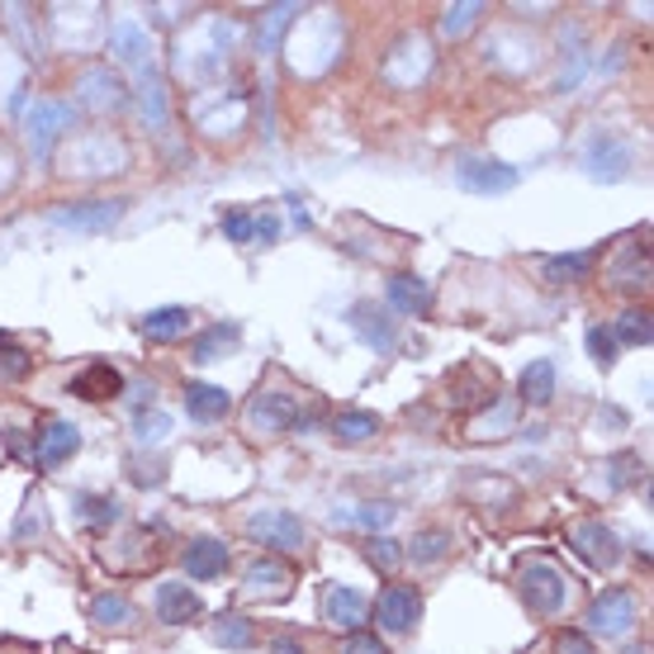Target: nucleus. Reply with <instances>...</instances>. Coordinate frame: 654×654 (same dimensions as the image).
Returning <instances> with one entry per match:
<instances>
[{
  "mask_svg": "<svg viewBox=\"0 0 654 654\" xmlns=\"http://www.w3.org/2000/svg\"><path fill=\"white\" fill-rule=\"evenodd\" d=\"M517 593H522V602L532 612L555 617V612H565V602H569V579L550 560H522V569H517Z\"/></svg>",
  "mask_w": 654,
  "mask_h": 654,
  "instance_id": "f257e3e1",
  "label": "nucleus"
},
{
  "mask_svg": "<svg viewBox=\"0 0 654 654\" xmlns=\"http://www.w3.org/2000/svg\"><path fill=\"white\" fill-rule=\"evenodd\" d=\"M247 536H257L261 546L270 550H304V522H299L294 513H285V507H261V513L247 517Z\"/></svg>",
  "mask_w": 654,
  "mask_h": 654,
  "instance_id": "f03ea898",
  "label": "nucleus"
},
{
  "mask_svg": "<svg viewBox=\"0 0 654 654\" xmlns=\"http://www.w3.org/2000/svg\"><path fill=\"white\" fill-rule=\"evenodd\" d=\"M247 427L257 437H280V432H294L299 427V398L294 394H257L247 404Z\"/></svg>",
  "mask_w": 654,
  "mask_h": 654,
  "instance_id": "7ed1b4c3",
  "label": "nucleus"
},
{
  "mask_svg": "<svg viewBox=\"0 0 654 654\" xmlns=\"http://www.w3.org/2000/svg\"><path fill=\"white\" fill-rule=\"evenodd\" d=\"M569 546L579 550V560H588L593 569H612L621 560V540L612 526H602L598 517H588V522H573L569 526Z\"/></svg>",
  "mask_w": 654,
  "mask_h": 654,
  "instance_id": "20e7f679",
  "label": "nucleus"
},
{
  "mask_svg": "<svg viewBox=\"0 0 654 654\" xmlns=\"http://www.w3.org/2000/svg\"><path fill=\"white\" fill-rule=\"evenodd\" d=\"M375 617H379V626H385L389 635H408L412 626H418V617H422V593H418V588H408V583H389L385 593H379V602H375Z\"/></svg>",
  "mask_w": 654,
  "mask_h": 654,
  "instance_id": "39448f33",
  "label": "nucleus"
},
{
  "mask_svg": "<svg viewBox=\"0 0 654 654\" xmlns=\"http://www.w3.org/2000/svg\"><path fill=\"white\" fill-rule=\"evenodd\" d=\"M635 621V598L626 588H608L602 598H593V608H588V631L593 635H626Z\"/></svg>",
  "mask_w": 654,
  "mask_h": 654,
  "instance_id": "423d86ee",
  "label": "nucleus"
},
{
  "mask_svg": "<svg viewBox=\"0 0 654 654\" xmlns=\"http://www.w3.org/2000/svg\"><path fill=\"white\" fill-rule=\"evenodd\" d=\"M455 181L470 190V195H507L522 175L517 167H503V162H474V157H465V162L455 167Z\"/></svg>",
  "mask_w": 654,
  "mask_h": 654,
  "instance_id": "0eeeda50",
  "label": "nucleus"
},
{
  "mask_svg": "<svg viewBox=\"0 0 654 654\" xmlns=\"http://www.w3.org/2000/svg\"><path fill=\"white\" fill-rule=\"evenodd\" d=\"M72 124V105H57V100H34V109H29V138H34V152L47 157V148H53V138Z\"/></svg>",
  "mask_w": 654,
  "mask_h": 654,
  "instance_id": "6e6552de",
  "label": "nucleus"
},
{
  "mask_svg": "<svg viewBox=\"0 0 654 654\" xmlns=\"http://www.w3.org/2000/svg\"><path fill=\"white\" fill-rule=\"evenodd\" d=\"M290 583H294V573L276 565V560H257L247 573H243V588H247V598H261V602H280V598H290Z\"/></svg>",
  "mask_w": 654,
  "mask_h": 654,
  "instance_id": "1a4fd4ad",
  "label": "nucleus"
},
{
  "mask_svg": "<svg viewBox=\"0 0 654 654\" xmlns=\"http://www.w3.org/2000/svg\"><path fill=\"white\" fill-rule=\"evenodd\" d=\"M223 233H228L233 243H243V247H270L280 237V223L270 218V214H243V210H233V214H223Z\"/></svg>",
  "mask_w": 654,
  "mask_h": 654,
  "instance_id": "9d476101",
  "label": "nucleus"
},
{
  "mask_svg": "<svg viewBox=\"0 0 654 654\" xmlns=\"http://www.w3.org/2000/svg\"><path fill=\"white\" fill-rule=\"evenodd\" d=\"M119 218H124V200H86V204H72V210H53V223H62V228H109Z\"/></svg>",
  "mask_w": 654,
  "mask_h": 654,
  "instance_id": "9b49d317",
  "label": "nucleus"
},
{
  "mask_svg": "<svg viewBox=\"0 0 654 654\" xmlns=\"http://www.w3.org/2000/svg\"><path fill=\"white\" fill-rule=\"evenodd\" d=\"M228 569V546L223 540H214V536H200L195 546H185V573L195 583H210V579H218V573Z\"/></svg>",
  "mask_w": 654,
  "mask_h": 654,
  "instance_id": "f8f14e48",
  "label": "nucleus"
},
{
  "mask_svg": "<svg viewBox=\"0 0 654 654\" xmlns=\"http://www.w3.org/2000/svg\"><path fill=\"white\" fill-rule=\"evenodd\" d=\"M72 394L86 398V404H100V398H119V394H124V375L115 371V365L95 361V365H86V371L72 379Z\"/></svg>",
  "mask_w": 654,
  "mask_h": 654,
  "instance_id": "ddd939ff",
  "label": "nucleus"
},
{
  "mask_svg": "<svg viewBox=\"0 0 654 654\" xmlns=\"http://www.w3.org/2000/svg\"><path fill=\"white\" fill-rule=\"evenodd\" d=\"M626 167H631V148H626V142H617L612 133H598L593 142H588V171H593L598 181H617Z\"/></svg>",
  "mask_w": 654,
  "mask_h": 654,
  "instance_id": "4468645a",
  "label": "nucleus"
},
{
  "mask_svg": "<svg viewBox=\"0 0 654 654\" xmlns=\"http://www.w3.org/2000/svg\"><path fill=\"white\" fill-rule=\"evenodd\" d=\"M346 323L361 332L365 346H375V351H394V323L385 318V309H375V304H371V299H365V304H351Z\"/></svg>",
  "mask_w": 654,
  "mask_h": 654,
  "instance_id": "2eb2a0df",
  "label": "nucleus"
},
{
  "mask_svg": "<svg viewBox=\"0 0 654 654\" xmlns=\"http://www.w3.org/2000/svg\"><path fill=\"white\" fill-rule=\"evenodd\" d=\"M157 617H162L167 626H185V621L200 617V593L185 583H162L157 588Z\"/></svg>",
  "mask_w": 654,
  "mask_h": 654,
  "instance_id": "dca6fc26",
  "label": "nucleus"
},
{
  "mask_svg": "<svg viewBox=\"0 0 654 654\" xmlns=\"http://www.w3.org/2000/svg\"><path fill=\"white\" fill-rule=\"evenodd\" d=\"M389 304L398 313L422 318L427 309H432V285L418 280V276H408V270H398V276H389Z\"/></svg>",
  "mask_w": 654,
  "mask_h": 654,
  "instance_id": "f3484780",
  "label": "nucleus"
},
{
  "mask_svg": "<svg viewBox=\"0 0 654 654\" xmlns=\"http://www.w3.org/2000/svg\"><path fill=\"white\" fill-rule=\"evenodd\" d=\"M185 412L190 418H200V422H223L233 412V398L223 394L218 385H185Z\"/></svg>",
  "mask_w": 654,
  "mask_h": 654,
  "instance_id": "a211bd4d",
  "label": "nucleus"
},
{
  "mask_svg": "<svg viewBox=\"0 0 654 654\" xmlns=\"http://www.w3.org/2000/svg\"><path fill=\"white\" fill-rule=\"evenodd\" d=\"M109 47L119 53V62H129V67H138L142 76L152 72V43H148V34H142V29L115 24V29H109Z\"/></svg>",
  "mask_w": 654,
  "mask_h": 654,
  "instance_id": "6ab92c4d",
  "label": "nucleus"
},
{
  "mask_svg": "<svg viewBox=\"0 0 654 654\" xmlns=\"http://www.w3.org/2000/svg\"><path fill=\"white\" fill-rule=\"evenodd\" d=\"M82 100L90 105V109H124V100H129V95H124V82L115 72H105V67H90L86 76H82Z\"/></svg>",
  "mask_w": 654,
  "mask_h": 654,
  "instance_id": "aec40b11",
  "label": "nucleus"
},
{
  "mask_svg": "<svg viewBox=\"0 0 654 654\" xmlns=\"http://www.w3.org/2000/svg\"><path fill=\"white\" fill-rule=\"evenodd\" d=\"M76 446H82V437H76L72 422H47L39 446H34V460H39V465H62V460H67Z\"/></svg>",
  "mask_w": 654,
  "mask_h": 654,
  "instance_id": "412c9836",
  "label": "nucleus"
},
{
  "mask_svg": "<svg viewBox=\"0 0 654 654\" xmlns=\"http://www.w3.org/2000/svg\"><path fill=\"white\" fill-rule=\"evenodd\" d=\"M323 617L332 621V626L356 631L361 621H365V598H361V593H351V588H337V583H332L328 593H323Z\"/></svg>",
  "mask_w": 654,
  "mask_h": 654,
  "instance_id": "4be33fe9",
  "label": "nucleus"
},
{
  "mask_svg": "<svg viewBox=\"0 0 654 654\" xmlns=\"http://www.w3.org/2000/svg\"><path fill=\"white\" fill-rule=\"evenodd\" d=\"M517 394H522V404L546 408L550 398H555V365L550 361H532L522 371V379H517Z\"/></svg>",
  "mask_w": 654,
  "mask_h": 654,
  "instance_id": "5701e85b",
  "label": "nucleus"
},
{
  "mask_svg": "<svg viewBox=\"0 0 654 654\" xmlns=\"http://www.w3.org/2000/svg\"><path fill=\"white\" fill-rule=\"evenodd\" d=\"M185 332H190V309H181V304L152 309L142 318V337H152V342H175V337H185Z\"/></svg>",
  "mask_w": 654,
  "mask_h": 654,
  "instance_id": "b1692460",
  "label": "nucleus"
},
{
  "mask_svg": "<svg viewBox=\"0 0 654 654\" xmlns=\"http://www.w3.org/2000/svg\"><path fill=\"white\" fill-rule=\"evenodd\" d=\"M210 635H214V645H223V650H251V645H257V626H251L243 612H223L210 626Z\"/></svg>",
  "mask_w": 654,
  "mask_h": 654,
  "instance_id": "393cba45",
  "label": "nucleus"
},
{
  "mask_svg": "<svg viewBox=\"0 0 654 654\" xmlns=\"http://www.w3.org/2000/svg\"><path fill=\"white\" fill-rule=\"evenodd\" d=\"M451 532H441V526H427V532H418L408 540V555H412V565H437V560H446L451 555Z\"/></svg>",
  "mask_w": 654,
  "mask_h": 654,
  "instance_id": "a878e982",
  "label": "nucleus"
},
{
  "mask_svg": "<svg viewBox=\"0 0 654 654\" xmlns=\"http://www.w3.org/2000/svg\"><path fill=\"white\" fill-rule=\"evenodd\" d=\"M138 612H133V602L124 598V593H100L90 602V621L95 626H129Z\"/></svg>",
  "mask_w": 654,
  "mask_h": 654,
  "instance_id": "bb28decb",
  "label": "nucleus"
},
{
  "mask_svg": "<svg viewBox=\"0 0 654 654\" xmlns=\"http://www.w3.org/2000/svg\"><path fill=\"white\" fill-rule=\"evenodd\" d=\"M375 432H379V418L375 412H365V408H346V412L332 418V437H342V441H365Z\"/></svg>",
  "mask_w": 654,
  "mask_h": 654,
  "instance_id": "cd10ccee",
  "label": "nucleus"
},
{
  "mask_svg": "<svg viewBox=\"0 0 654 654\" xmlns=\"http://www.w3.org/2000/svg\"><path fill=\"white\" fill-rule=\"evenodd\" d=\"M588 270H593V257H588V251H573V257H550L546 261V280L550 285H573V280H583Z\"/></svg>",
  "mask_w": 654,
  "mask_h": 654,
  "instance_id": "c85d7f7f",
  "label": "nucleus"
},
{
  "mask_svg": "<svg viewBox=\"0 0 654 654\" xmlns=\"http://www.w3.org/2000/svg\"><path fill=\"white\" fill-rule=\"evenodd\" d=\"M612 342H626V346H650V313L645 309H626L612 328Z\"/></svg>",
  "mask_w": 654,
  "mask_h": 654,
  "instance_id": "c756f323",
  "label": "nucleus"
},
{
  "mask_svg": "<svg viewBox=\"0 0 654 654\" xmlns=\"http://www.w3.org/2000/svg\"><path fill=\"white\" fill-rule=\"evenodd\" d=\"M237 337H243V332H237V323H228V328H210V332H204V337L195 342V361H218V351L223 346H233Z\"/></svg>",
  "mask_w": 654,
  "mask_h": 654,
  "instance_id": "7c9ffc66",
  "label": "nucleus"
},
{
  "mask_svg": "<svg viewBox=\"0 0 654 654\" xmlns=\"http://www.w3.org/2000/svg\"><path fill=\"white\" fill-rule=\"evenodd\" d=\"M332 522H351V526H389L394 522V507L389 503H361L356 513H332Z\"/></svg>",
  "mask_w": 654,
  "mask_h": 654,
  "instance_id": "2f4dec72",
  "label": "nucleus"
},
{
  "mask_svg": "<svg viewBox=\"0 0 654 654\" xmlns=\"http://www.w3.org/2000/svg\"><path fill=\"white\" fill-rule=\"evenodd\" d=\"M480 14H484V6H474V0H465V6H451V10L441 14V34L446 39H460L474 20H480Z\"/></svg>",
  "mask_w": 654,
  "mask_h": 654,
  "instance_id": "473e14b6",
  "label": "nucleus"
},
{
  "mask_svg": "<svg viewBox=\"0 0 654 654\" xmlns=\"http://www.w3.org/2000/svg\"><path fill=\"white\" fill-rule=\"evenodd\" d=\"M29 365H34L29 351H20L10 337H0V379H20V375H29Z\"/></svg>",
  "mask_w": 654,
  "mask_h": 654,
  "instance_id": "72a5a7b5",
  "label": "nucleus"
},
{
  "mask_svg": "<svg viewBox=\"0 0 654 654\" xmlns=\"http://www.w3.org/2000/svg\"><path fill=\"white\" fill-rule=\"evenodd\" d=\"M290 20H294V6H276L266 14V34H261V53H276V43H280V34L290 29Z\"/></svg>",
  "mask_w": 654,
  "mask_h": 654,
  "instance_id": "f704fd0d",
  "label": "nucleus"
},
{
  "mask_svg": "<svg viewBox=\"0 0 654 654\" xmlns=\"http://www.w3.org/2000/svg\"><path fill=\"white\" fill-rule=\"evenodd\" d=\"M588 356H593L602 371H608V365H617V342H612L608 328H588Z\"/></svg>",
  "mask_w": 654,
  "mask_h": 654,
  "instance_id": "c9c22d12",
  "label": "nucleus"
},
{
  "mask_svg": "<svg viewBox=\"0 0 654 654\" xmlns=\"http://www.w3.org/2000/svg\"><path fill=\"white\" fill-rule=\"evenodd\" d=\"M167 432H171L167 412H152V418H148V412H138V441H162Z\"/></svg>",
  "mask_w": 654,
  "mask_h": 654,
  "instance_id": "e433bc0d",
  "label": "nucleus"
},
{
  "mask_svg": "<svg viewBox=\"0 0 654 654\" xmlns=\"http://www.w3.org/2000/svg\"><path fill=\"white\" fill-rule=\"evenodd\" d=\"M365 555H371V565H379L385 573H394V565H398V546H394V540H385V536H375L371 546H365Z\"/></svg>",
  "mask_w": 654,
  "mask_h": 654,
  "instance_id": "4c0bfd02",
  "label": "nucleus"
},
{
  "mask_svg": "<svg viewBox=\"0 0 654 654\" xmlns=\"http://www.w3.org/2000/svg\"><path fill=\"white\" fill-rule=\"evenodd\" d=\"M337 654H389V650L379 645L375 635H365V631H351L346 641H342V650H337Z\"/></svg>",
  "mask_w": 654,
  "mask_h": 654,
  "instance_id": "58836bf2",
  "label": "nucleus"
},
{
  "mask_svg": "<svg viewBox=\"0 0 654 654\" xmlns=\"http://www.w3.org/2000/svg\"><path fill=\"white\" fill-rule=\"evenodd\" d=\"M82 507H86V522H115L119 517L115 498H82Z\"/></svg>",
  "mask_w": 654,
  "mask_h": 654,
  "instance_id": "ea45409f",
  "label": "nucleus"
},
{
  "mask_svg": "<svg viewBox=\"0 0 654 654\" xmlns=\"http://www.w3.org/2000/svg\"><path fill=\"white\" fill-rule=\"evenodd\" d=\"M555 650H560V654H593V641H588V635H579V631H560Z\"/></svg>",
  "mask_w": 654,
  "mask_h": 654,
  "instance_id": "a19ab883",
  "label": "nucleus"
},
{
  "mask_svg": "<svg viewBox=\"0 0 654 654\" xmlns=\"http://www.w3.org/2000/svg\"><path fill=\"white\" fill-rule=\"evenodd\" d=\"M270 654H304V645H299V641H290V635H280V641L270 645Z\"/></svg>",
  "mask_w": 654,
  "mask_h": 654,
  "instance_id": "79ce46f5",
  "label": "nucleus"
}]
</instances>
